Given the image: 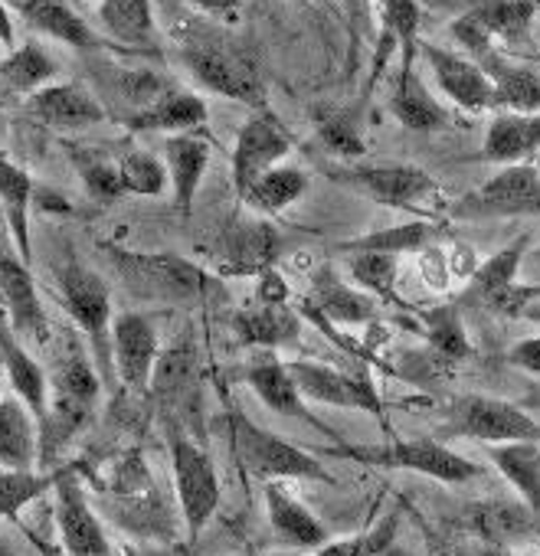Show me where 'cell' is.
Instances as JSON below:
<instances>
[{
    "label": "cell",
    "mask_w": 540,
    "mask_h": 556,
    "mask_svg": "<svg viewBox=\"0 0 540 556\" xmlns=\"http://www.w3.org/2000/svg\"><path fill=\"white\" fill-rule=\"evenodd\" d=\"M14 11L21 14V21L43 34L47 40H56L70 50H79V53H99V50H109L112 43L96 30L89 27L70 4L63 0H14Z\"/></svg>",
    "instance_id": "cell-23"
},
{
    "label": "cell",
    "mask_w": 540,
    "mask_h": 556,
    "mask_svg": "<svg viewBox=\"0 0 540 556\" xmlns=\"http://www.w3.org/2000/svg\"><path fill=\"white\" fill-rule=\"evenodd\" d=\"M419 60L436 79V89L462 112L481 115L494 109V86L485 70L459 50L439 43H419Z\"/></svg>",
    "instance_id": "cell-16"
},
{
    "label": "cell",
    "mask_w": 540,
    "mask_h": 556,
    "mask_svg": "<svg viewBox=\"0 0 540 556\" xmlns=\"http://www.w3.org/2000/svg\"><path fill=\"white\" fill-rule=\"evenodd\" d=\"M0 305H4L17 338L27 348L50 344L53 328L37 292V278L30 271V262H24L14 245H0Z\"/></svg>",
    "instance_id": "cell-14"
},
{
    "label": "cell",
    "mask_w": 540,
    "mask_h": 556,
    "mask_svg": "<svg viewBox=\"0 0 540 556\" xmlns=\"http://www.w3.org/2000/svg\"><path fill=\"white\" fill-rule=\"evenodd\" d=\"M112 357L115 377L128 390H148L154 367L161 361L158 321L145 312H122L112 325Z\"/></svg>",
    "instance_id": "cell-17"
},
{
    "label": "cell",
    "mask_w": 540,
    "mask_h": 556,
    "mask_svg": "<svg viewBox=\"0 0 540 556\" xmlns=\"http://www.w3.org/2000/svg\"><path fill=\"white\" fill-rule=\"evenodd\" d=\"M66 157L73 161L86 193L99 203H118L122 197H128L125 190V180H122V170H118V154L109 157L89 144H76L70 141L66 144Z\"/></svg>",
    "instance_id": "cell-37"
},
{
    "label": "cell",
    "mask_w": 540,
    "mask_h": 556,
    "mask_svg": "<svg viewBox=\"0 0 540 556\" xmlns=\"http://www.w3.org/2000/svg\"><path fill=\"white\" fill-rule=\"evenodd\" d=\"M524 318H527L530 325H537V328H540V299H537V302H533V305L524 312Z\"/></svg>",
    "instance_id": "cell-56"
},
{
    "label": "cell",
    "mask_w": 540,
    "mask_h": 556,
    "mask_svg": "<svg viewBox=\"0 0 540 556\" xmlns=\"http://www.w3.org/2000/svg\"><path fill=\"white\" fill-rule=\"evenodd\" d=\"M491 465L504 475L520 501L540 517V442H504L488 445Z\"/></svg>",
    "instance_id": "cell-35"
},
{
    "label": "cell",
    "mask_w": 540,
    "mask_h": 556,
    "mask_svg": "<svg viewBox=\"0 0 540 556\" xmlns=\"http://www.w3.org/2000/svg\"><path fill=\"white\" fill-rule=\"evenodd\" d=\"M344 8V21H348V76H354L357 70V56L361 47L367 43L371 30H374V0H341Z\"/></svg>",
    "instance_id": "cell-48"
},
{
    "label": "cell",
    "mask_w": 540,
    "mask_h": 556,
    "mask_svg": "<svg viewBox=\"0 0 540 556\" xmlns=\"http://www.w3.org/2000/svg\"><path fill=\"white\" fill-rule=\"evenodd\" d=\"M439 239V226L432 219H410L403 226H390V229H377L357 239L341 242V252H390V255H403V252H426L432 242Z\"/></svg>",
    "instance_id": "cell-39"
},
{
    "label": "cell",
    "mask_w": 540,
    "mask_h": 556,
    "mask_svg": "<svg viewBox=\"0 0 540 556\" xmlns=\"http://www.w3.org/2000/svg\"><path fill=\"white\" fill-rule=\"evenodd\" d=\"M0 43H8L11 50L17 47V37H14V14L8 8V0H0Z\"/></svg>",
    "instance_id": "cell-52"
},
{
    "label": "cell",
    "mask_w": 540,
    "mask_h": 556,
    "mask_svg": "<svg viewBox=\"0 0 540 556\" xmlns=\"http://www.w3.org/2000/svg\"><path fill=\"white\" fill-rule=\"evenodd\" d=\"M524 275L533 278V282H540V245L527 252V258H524Z\"/></svg>",
    "instance_id": "cell-53"
},
{
    "label": "cell",
    "mask_w": 540,
    "mask_h": 556,
    "mask_svg": "<svg viewBox=\"0 0 540 556\" xmlns=\"http://www.w3.org/2000/svg\"><path fill=\"white\" fill-rule=\"evenodd\" d=\"M524 409H540V387L537 390H530L527 396H524V403H520Z\"/></svg>",
    "instance_id": "cell-54"
},
{
    "label": "cell",
    "mask_w": 540,
    "mask_h": 556,
    "mask_svg": "<svg viewBox=\"0 0 540 556\" xmlns=\"http://www.w3.org/2000/svg\"><path fill=\"white\" fill-rule=\"evenodd\" d=\"M161 148H164L161 157L167 164L174 206H177L180 216H190L193 200H197L200 184H203L206 167H210V144L190 131V135H167Z\"/></svg>",
    "instance_id": "cell-28"
},
{
    "label": "cell",
    "mask_w": 540,
    "mask_h": 556,
    "mask_svg": "<svg viewBox=\"0 0 540 556\" xmlns=\"http://www.w3.org/2000/svg\"><path fill=\"white\" fill-rule=\"evenodd\" d=\"M190 4L200 11V14H210V17H229L236 14L246 0H190Z\"/></svg>",
    "instance_id": "cell-50"
},
{
    "label": "cell",
    "mask_w": 540,
    "mask_h": 556,
    "mask_svg": "<svg viewBox=\"0 0 540 556\" xmlns=\"http://www.w3.org/2000/svg\"><path fill=\"white\" fill-rule=\"evenodd\" d=\"M0 361H4V374H8V383L14 387V396H21L34 409L37 422L43 426L47 406H50V377L30 357L27 344L17 338L4 305H0Z\"/></svg>",
    "instance_id": "cell-26"
},
{
    "label": "cell",
    "mask_w": 540,
    "mask_h": 556,
    "mask_svg": "<svg viewBox=\"0 0 540 556\" xmlns=\"http://www.w3.org/2000/svg\"><path fill=\"white\" fill-rule=\"evenodd\" d=\"M507 364L530 374V377H540V338H524L517 341L511 351H507Z\"/></svg>",
    "instance_id": "cell-49"
},
{
    "label": "cell",
    "mask_w": 540,
    "mask_h": 556,
    "mask_svg": "<svg viewBox=\"0 0 540 556\" xmlns=\"http://www.w3.org/2000/svg\"><path fill=\"white\" fill-rule=\"evenodd\" d=\"M282 249V236L276 226H268L265 216L242 219L223 236V258L219 275H265L276 265Z\"/></svg>",
    "instance_id": "cell-24"
},
{
    "label": "cell",
    "mask_w": 540,
    "mask_h": 556,
    "mask_svg": "<svg viewBox=\"0 0 540 556\" xmlns=\"http://www.w3.org/2000/svg\"><path fill=\"white\" fill-rule=\"evenodd\" d=\"M229 435L242 468L262 481H331V471L322 465L315 452L299 448L282 435L262 429L239 409L229 416Z\"/></svg>",
    "instance_id": "cell-7"
},
{
    "label": "cell",
    "mask_w": 540,
    "mask_h": 556,
    "mask_svg": "<svg viewBox=\"0 0 540 556\" xmlns=\"http://www.w3.org/2000/svg\"><path fill=\"white\" fill-rule=\"evenodd\" d=\"M485 161L524 164L540 154V112H498L485 128Z\"/></svg>",
    "instance_id": "cell-29"
},
{
    "label": "cell",
    "mask_w": 540,
    "mask_h": 556,
    "mask_svg": "<svg viewBox=\"0 0 540 556\" xmlns=\"http://www.w3.org/2000/svg\"><path fill=\"white\" fill-rule=\"evenodd\" d=\"M533 167H537V174H540V154L533 157Z\"/></svg>",
    "instance_id": "cell-58"
},
{
    "label": "cell",
    "mask_w": 540,
    "mask_h": 556,
    "mask_svg": "<svg viewBox=\"0 0 540 556\" xmlns=\"http://www.w3.org/2000/svg\"><path fill=\"white\" fill-rule=\"evenodd\" d=\"M262 497H265L268 523H273V530L286 549H299V553L312 549L315 553L318 546H325L331 540L322 517L305 501H299L282 481H265Z\"/></svg>",
    "instance_id": "cell-21"
},
{
    "label": "cell",
    "mask_w": 540,
    "mask_h": 556,
    "mask_svg": "<svg viewBox=\"0 0 540 556\" xmlns=\"http://www.w3.org/2000/svg\"><path fill=\"white\" fill-rule=\"evenodd\" d=\"M312 312H318L331 325L344 328H364L374 325L380 315L377 299H371L364 289H357L351 278H344L331 262L312 268L309 275V295L302 299Z\"/></svg>",
    "instance_id": "cell-19"
},
{
    "label": "cell",
    "mask_w": 540,
    "mask_h": 556,
    "mask_svg": "<svg viewBox=\"0 0 540 556\" xmlns=\"http://www.w3.org/2000/svg\"><path fill=\"white\" fill-rule=\"evenodd\" d=\"M296 138L286 128V122L273 112V109H255L246 125L236 135L233 144V157H229V177H233V190L242 200L246 190L273 167L286 164V157L292 154Z\"/></svg>",
    "instance_id": "cell-12"
},
{
    "label": "cell",
    "mask_w": 540,
    "mask_h": 556,
    "mask_svg": "<svg viewBox=\"0 0 540 556\" xmlns=\"http://www.w3.org/2000/svg\"><path fill=\"white\" fill-rule=\"evenodd\" d=\"M174 83L167 76H161L158 70H118L109 79V92L128 109L125 118H131L135 112L148 109L154 99H161Z\"/></svg>",
    "instance_id": "cell-44"
},
{
    "label": "cell",
    "mask_w": 540,
    "mask_h": 556,
    "mask_svg": "<svg viewBox=\"0 0 540 556\" xmlns=\"http://www.w3.org/2000/svg\"><path fill=\"white\" fill-rule=\"evenodd\" d=\"M380 11V34L393 37L400 53V73L397 79L416 73L419 63V0H377Z\"/></svg>",
    "instance_id": "cell-38"
},
{
    "label": "cell",
    "mask_w": 540,
    "mask_h": 556,
    "mask_svg": "<svg viewBox=\"0 0 540 556\" xmlns=\"http://www.w3.org/2000/svg\"><path fill=\"white\" fill-rule=\"evenodd\" d=\"M43 435L34 409L21 396H0V471H37Z\"/></svg>",
    "instance_id": "cell-25"
},
{
    "label": "cell",
    "mask_w": 540,
    "mask_h": 556,
    "mask_svg": "<svg viewBox=\"0 0 540 556\" xmlns=\"http://www.w3.org/2000/svg\"><path fill=\"white\" fill-rule=\"evenodd\" d=\"M449 219L462 223H488V219H517L540 216V174L533 161L507 164L481 187L452 200L445 210Z\"/></svg>",
    "instance_id": "cell-9"
},
{
    "label": "cell",
    "mask_w": 540,
    "mask_h": 556,
    "mask_svg": "<svg viewBox=\"0 0 540 556\" xmlns=\"http://www.w3.org/2000/svg\"><path fill=\"white\" fill-rule=\"evenodd\" d=\"M423 331L429 334L432 348L439 354H445L449 361H465L472 354L468 338H465V328H462L459 305H442V308L426 312L423 315Z\"/></svg>",
    "instance_id": "cell-46"
},
{
    "label": "cell",
    "mask_w": 540,
    "mask_h": 556,
    "mask_svg": "<svg viewBox=\"0 0 540 556\" xmlns=\"http://www.w3.org/2000/svg\"><path fill=\"white\" fill-rule=\"evenodd\" d=\"M177 60L203 92L249 105L252 112L268 105L265 83L252 56L229 34L213 27H190L187 34H180Z\"/></svg>",
    "instance_id": "cell-3"
},
{
    "label": "cell",
    "mask_w": 540,
    "mask_h": 556,
    "mask_svg": "<svg viewBox=\"0 0 540 556\" xmlns=\"http://www.w3.org/2000/svg\"><path fill=\"white\" fill-rule=\"evenodd\" d=\"M53 517L66 556H112L102 520L79 481L76 465H63L53 484Z\"/></svg>",
    "instance_id": "cell-13"
},
{
    "label": "cell",
    "mask_w": 540,
    "mask_h": 556,
    "mask_svg": "<svg viewBox=\"0 0 540 556\" xmlns=\"http://www.w3.org/2000/svg\"><path fill=\"white\" fill-rule=\"evenodd\" d=\"M0 556H40L30 543H24L21 536L14 540V533L0 530Z\"/></svg>",
    "instance_id": "cell-51"
},
{
    "label": "cell",
    "mask_w": 540,
    "mask_h": 556,
    "mask_svg": "<svg viewBox=\"0 0 540 556\" xmlns=\"http://www.w3.org/2000/svg\"><path fill=\"white\" fill-rule=\"evenodd\" d=\"M60 468L56 471H0V527L14 520L21 510H27L34 501H40L47 491H53Z\"/></svg>",
    "instance_id": "cell-43"
},
{
    "label": "cell",
    "mask_w": 540,
    "mask_h": 556,
    "mask_svg": "<svg viewBox=\"0 0 540 556\" xmlns=\"http://www.w3.org/2000/svg\"><path fill=\"white\" fill-rule=\"evenodd\" d=\"M60 63L53 53L34 40L14 47L4 60H0V102H27L34 92L56 83Z\"/></svg>",
    "instance_id": "cell-30"
},
{
    "label": "cell",
    "mask_w": 540,
    "mask_h": 556,
    "mask_svg": "<svg viewBox=\"0 0 540 556\" xmlns=\"http://www.w3.org/2000/svg\"><path fill=\"white\" fill-rule=\"evenodd\" d=\"M390 115L410 131H439V128L449 125V112L426 89L419 73H410V76L397 79L393 96H390Z\"/></svg>",
    "instance_id": "cell-36"
},
{
    "label": "cell",
    "mask_w": 540,
    "mask_h": 556,
    "mask_svg": "<svg viewBox=\"0 0 540 556\" xmlns=\"http://www.w3.org/2000/svg\"><path fill=\"white\" fill-rule=\"evenodd\" d=\"M472 556H511V553H507L504 546L494 543V546H485V549H478V553H472Z\"/></svg>",
    "instance_id": "cell-55"
},
{
    "label": "cell",
    "mask_w": 540,
    "mask_h": 556,
    "mask_svg": "<svg viewBox=\"0 0 540 556\" xmlns=\"http://www.w3.org/2000/svg\"><path fill=\"white\" fill-rule=\"evenodd\" d=\"M289 370L309 403L338 406V409H357L374 416L380 426H387V406L377 393V387L367 377L344 374L338 367L318 364V361H289Z\"/></svg>",
    "instance_id": "cell-15"
},
{
    "label": "cell",
    "mask_w": 540,
    "mask_h": 556,
    "mask_svg": "<svg viewBox=\"0 0 540 556\" xmlns=\"http://www.w3.org/2000/svg\"><path fill=\"white\" fill-rule=\"evenodd\" d=\"M397 523H400V514H390L387 520H380L377 527H371V530H364V533L331 536L325 546L315 549V556H380V553L393 543Z\"/></svg>",
    "instance_id": "cell-47"
},
{
    "label": "cell",
    "mask_w": 540,
    "mask_h": 556,
    "mask_svg": "<svg viewBox=\"0 0 540 556\" xmlns=\"http://www.w3.org/2000/svg\"><path fill=\"white\" fill-rule=\"evenodd\" d=\"M530 252V236H517L494 255H488L468 278V302H478L491 315L524 318V312L540 299V286L520 282L524 258Z\"/></svg>",
    "instance_id": "cell-10"
},
{
    "label": "cell",
    "mask_w": 540,
    "mask_h": 556,
    "mask_svg": "<svg viewBox=\"0 0 540 556\" xmlns=\"http://www.w3.org/2000/svg\"><path fill=\"white\" fill-rule=\"evenodd\" d=\"M312 187V177L302 170V167H292V164H279L268 174H262L242 197V203L259 213V216H279L286 213L289 206H296Z\"/></svg>",
    "instance_id": "cell-33"
},
{
    "label": "cell",
    "mask_w": 540,
    "mask_h": 556,
    "mask_svg": "<svg viewBox=\"0 0 540 556\" xmlns=\"http://www.w3.org/2000/svg\"><path fill=\"white\" fill-rule=\"evenodd\" d=\"M118 286L145 305H203L216 292V278L193 258L177 252H135L125 245H102Z\"/></svg>",
    "instance_id": "cell-1"
},
{
    "label": "cell",
    "mask_w": 540,
    "mask_h": 556,
    "mask_svg": "<svg viewBox=\"0 0 540 556\" xmlns=\"http://www.w3.org/2000/svg\"><path fill=\"white\" fill-rule=\"evenodd\" d=\"M24 115L53 131H86L109 118L102 99L83 83H50L24 102Z\"/></svg>",
    "instance_id": "cell-18"
},
{
    "label": "cell",
    "mask_w": 540,
    "mask_h": 556,
    "mask_svg": "<svg viewBox=\"0 0 540 556\" xmlns=\"http://www.w3.org/2000/svg\"><path fill=\"white\" fill-rule=\"evenodd\" d=\"M449 435H465L485 445H504V442H540V422L507 400L468 393L445 406V426Z\"/></svg>",
    "instance_id": "cell-11"
},
{
    "label": "cell",
    "mask_w": 540,
    "mask_h": 556,
    "mask_svg": "<svg viewBox=\"0 0 540 556\" xmlns=\"http://www.w3.org/2000/svg\"><path fill=\"white\" fill-rule=\"evenodd\" d=\"M47 377H50V406L40 426L43 462H50L70 439H76L89 426L105 387L86 341L76 334H66L60 341L53 370Z\"/></svg>",
    "instance_id": "cell-2"
},
{
    "label": "cell",
    "mask_w": 540,
    "mask_h": 556,
    "mask_svg": "<svg viewBox=\"0 0 540 556\" xmlns=\"http://www.w3.org/2000/svg\"><path fill=\"white\" fill-rule=\"evenodd\" d=\"M233 328L246 348L279 351L292 348L302 338V315L289 302H255L252 308L236 312Z\"/></svg>",
    "instance_id": "cell-27"
},
{
    "label": "cell",
    "mask_w": 540,
    "mask_h": 556,
    "mask_svg": "<svg viewBox=\"0 0 540 556\" xmlns=\"http://www.w3.org/2000/svg\"><path fill=\"white\" fill-rule=\"evenodd\" d=\"M537 11V0H472L465 14H472L494 40L514 50L517 43H527Z\"/></svg>",
    "instance_id": "cell-34"
},
{
    "label": "cell",
    "mask_w": 540,
    "mask_h": 556,
    "mask_svg": "<svg viewBox=\"0 0 540 556\" xmlns=\"http://www.w3.org/2000/svg\"><path fill=\"white\" fill-rule=\"evenodd\" d=\"M118 170H122L128 197H164L171 190L164 157H158L145 148L128 144L125 151H118Z\"/></svg>",
    "instance_id": "cell-42"
},
{
    "label": "cell",
    "mask_w": 540,
    "mask_h": 556,
    "mask_svg": "<svg viewBox=\"0 0 540 556\" xmlns=\"http://www.w3.org/2000/svg\"><path fill=\"white\" fill-rule=\"evenodd\" d=\"M56 289H60V302L66 308V315L73 318L79 338L86 341L96 367H99V377L105 387H112L118 377H115V357H112V325H115V315H112V289L105 278L70 258L56 268Z\"/></svg>",
    "instance_id": "cell-5"
},
{
    "label": "cell",
    "mask_w": 540,
    "mask_h": 556,
    "mask_svg": "<svg viewBox=\"0 0 540 556\" xmlns=\"http://www.w3.org/2000/svg\"><path fill=\"white\" fill-rule=\"evenodd\" d=\"M351 282L364 289L377 302H400L397 282H400V255L390 252H351L348 255Z\"/></svg>",
    "instance_id": "cell-40"
},
{
    "label": "cell",
    "mask_w": 540,
    "mask_h": 556,
    "mask_svg": "<svg viewBox=\"0 0 540 556\" xmlns=\"http://www.w3.org/2000/svg\"><path fill=\"white\" fill-rule=\"evenodd\" d=\"M315 131L322 144L338 157V161H357L364 154V138H361V122L354 112L338 109V105H315L312 109Z\"/></svg>",
    "instance_id": "cell-41"
},
{
    "label": "cell",
    "mask_w": 540,
    "mask_h": 556,
    "mask_svg": "<svg viewBox=\"0 0 540 556\" xmlns=\"http://www.w3.org/2000/svg\"><path fill=\"white\" fill-rule=\"evenodd\" d=\"M265 556H302L299 549H276V553H265Z\"/></svg>",
    "instance_id": "cell-57"
},
{
    "label": "cell",
    "mask_w": 540,
    "mask_h": 556,
    "mask_svg": "<svg viewBox=\"0 0 540 556\" xmlns=\"http://www.w3.org/2000/svg\"><path fill=\"white\" fill-rule=\"evenodd\" d=\"M30 200H34V177H30V170L21 167V164H14L8 154H0V206H4L14 249L21 252L24 262H34Z\"/></svg>",
    "instance_id": "cell-32"
},
{
    "label": "cell",
    "mask_w": 540,
    "mask_h": 556,
    "mask_svg": "<svg viewBox=\"0 0 540 556\" xmlns=\"http://www.w3.org/2000/svg\"><path fill=\"white\" fill-rule=\"evenodd\" d=\"M193 370H197V351L190 341L174 344L171 351L161 354L154 377H151V390L158 396H180L184 390L193 387Z\"/></svg>",
    "instance_id": "cell-45"
},
{
    "label": "cell",
    "mask_w": 540,
    "mask_h": 556,
    "mask_svg": "<svg viewBox=\"0 0 540 556\" xmlns=\"http://www.w3.org/2000/svg\"><path fill=\"white\" fill-rule=\"evenodd\" d=\"M99 34L115 50L161 53V34L151 0H99L96 8Z\"/></svg>",
    "instance_id": "cell-22"
},
{
    "label": "cell",
    "mask_w": 540,
    "mask_h": 556,
    "mask_svg": "<svg viewBox=\"0 0 540 556\" xmlns=\"http://www.w3.org/2000/svg\"><path fill=\"white\" fill-rule=\"evenodd\" d=\"M206 122V102L203 96L171 86L161 99H154L148 109L125 118L131 131H164V135H190Z\"/></svg>",
    "instance_id": "cell-31"
},
{
    "label": "cell",
    "mask_w": 540,
    "mask_h": 556,
    "mask_svg": "<svg viewBox=\"0 0 540 556\" xmlns=\"http://www.w3.org/2000/svg\"><path fill=\"white\" fill-rule=\"evenodd\" d=\"M246 387L262 400L265 409H273L276 416H286V419H299L312 429H322L325 435H335V429H328L322 419L312 416L309 409V400L302 396L292 370H289V361H279L276 354H265L259 361H252L242 374Z\"/></svg>",
    "instance_id": "cell-20"
},
{
    "label": "cell",
    "mask_w": 540,
    "mask_h": 556,
    "mask_svg": "<svg viewBox=\"0 0 540 556\" xmlns=\"http://www.w3.org/2000/svg\"><path fill=\"white\" fill-rule=\"evenodd\" d=\"M167 448H171V475H174L180 517H184L187 536L197 540L223 501L219 475H216L210 452L197 445L180 426L167 429Z\"/></svg>",
    "instance_id": "cell-8"
},
{
    "label": "cell",
    "mask_w": 540,
    "mask_h": 556,
    "mask_svg": "<svg viewBox=\"0 0 540 556\" xmlns=\"http://www.w3.org/2000/svg\"><path fill=\"white\" fill-rule=\"evenodd\" d=\"M318 458H341V462H361L371 468H387V471H413L442 484H465L481 475V468L452 452L449 445L436 439H390L384 445H328L315 448Z\"/></svg>",
    "instance_id": "cell-6"
},
{
    "label": "cell",
    "mask_w": 540,
    "mask_h": 556,
    "mask_svg": "<svg viewBox=\"0 0 540 556\" xmlns=\"http://www.w3.org/2000/svg\"><path fill=\"white\" fill-rule=\"evenodd\" d=\"M328 180L367 197L377 206L410 213L416 219H442L449 210V200L436 177L416 164L400 161H335L328 164Z\"/></svg>",
    "instance_id": "cell-4"
}]
</instances>
